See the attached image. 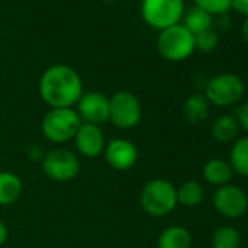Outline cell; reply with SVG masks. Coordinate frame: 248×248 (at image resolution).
Listing matches in <instances>:
<instances>
[{"instance_id": "12", "label": "cell", "mask_w": 248, "mask_h": 248, "mask_svg": "<svg viewBox=\"0 0 248 248\" xmlns=\"http://www.w3.org/2000/svg\"><path fill=\"white\" fill-rule=\"evenodd\" d=\"M73 142H75L78 155L88 158V159L101 156L107 145V139L101 126L89 124V123L80 124V127L78 129L73 138Z\"/></svg>"}, {"instance_id": "1", "label": "cell", "mask_w": 248, "mask_h": 248, "mask_svg": "<svg viewBox=\"0 0 248 248\" xmlns=\"http://www.w3.org/2000/svg\"><path fill=\"white\" fill-rule=\"evenodd\" d=\"M38 92L50 108H73L85 91L82 78L73 67L53 64L43 72Z\"/></svg>"}, {"instance_id": "11", "label": "cell", "mask_w": 248, "mask_h": 248, "mask_svg": "<svg viewBox=\"0 0 248 248\" xmlns=\"http://www.w3.org/2000/svg\"><path fill=\"white\" fill-rule=\"evenodd\" d=\"M75 107L82 123L96 124V126L108 123L109 96L99 91L83 92Z\"/></svg>"}, {"instance_id": "3", "label": "cell", "mask_w": 248, "mask_h": 248, "mask_svg": "<svg viewBox=\"0 0 248 248\" xmlns=\"http://www.w3.org/2000/svg\"><path fill=\"white\" fill-rule=\"evenodd\" d=\"M80 124L75 108H50L41 120V132L48 142L60 146L73 140Z\"/></svg>"}, {"instance_id": "22", "label": "cell", "mask_w": 248, "mask_h": 248, "mask_svg": "<svg viewBox=\"0 0 248 248\" xmlns=\"http://www.w3.org/2000/svg\"><path fill=\"white\" fill-rule=\"evenodd\" d=\"M194 6L207 12L210 16L228 15L232 8V0H193Z\"/></svg>"}, {"instance_id": "21", "label": "cell", "mask_w": 248, "mask_h": 248, "mask_svg": "<svg viewBox=\"0 0 248 248\" xmlns=\"http://www.w3.org/2000/svg\"><path fill=\"white\" fill-rule=\"evenodd\" d=\"M241 235L232 226H220L212 235V248H239Z\"/></svg>"}, {"instance_id": "8", "label": "cell", "mask_w": 248, "mask_h": 248, "mask_svg": "<svg viewBox=\"0 0 248 248\" xmlns=\"http://www.w3.org/2000/svg\"><path fill=\"white\" fill-rule=\"evenodd\" d=\"M245 93L242 79L235 73H220L210 79L204 86V96L210 105L231 107L238 104Z\"/></svg>"}, {"instance_id": "18", "label": "cell", "mask_w": 248, "mask_h": 248, "mask_svg": "<svg viewBox=\"0 0 248 248\" xmlns=\"http://www.w3.org/2000/svg\"><path fill=\"white\" fill-rule=\"evenodd\" d=\"M180 24L186 30H188L193 35H197L213 27V16H210L207 12L202 11L197 6H191L184 11V15Z\"/></svg>"}, {"instance_id": "27", "label": "cell", "mask_w": 248, "mask_h": 248, "mask_svg": "<svg viewBox=\"0 0 248 248\" xmlns=\"http://www.w3.org/2000/svg\"><path fill=\"white\" fill-rule=\"evenodd\" d=\"M241 35L248 43V18H245L244 22H242V25H241Z\"/></svg>"}, {"instance_id": "19", "label": "cell", "mask_w": 248, "mask_h": 248, "mask_svg": "<svg viewBox=\"0 0 248 248\" xmlns=\"http://www.w3.org/2000/svg\"><path fill=\"white\" fill-rule=\"evenodd\" d=\"M228 162L232 167L233 174L248 178V136L238 138L232 143Z\"/></svg>"}, {"instance_id": "16", "label": "cell", "mask_w": 248, "mask_h": 248, "mask_svg": "<svg viewBox=\"0 0 248 248\" xmlns=\"http://www.w3.org/2000/svg\"><path fill=\"white\" fill-rule=\"evenodd\" d=\"M191 233L181 225H171L161 231L158 248H191Z\"/></svg>"}, {"instance_id": "25", "label": "cell", "mask_w": 248, "mask_h": 248, "mask_svg": "<svg viewBox=\"0 0 248 248\" xmlns=\"http://www.w3.org/2000/svg\"><path fill=\"white\" fill-rule=\"evenodd\" d=\"M231 11H235L238 15L248 18V0H232Z\"/></svg>"}, {"instance_id": "17", "label": "cell", "mask_w": 248, "mask_h": 248, "mask_svg": "<svg viewBox=\"0 0 248 248\" xmlns=\"http://www.w3.org/2000/svg\"><path fill=\"white\" fill-rule=\"evenodd\" d=\"M209 111L210 104L206 99L204 93L200 92L190 95L183 104V115L191 124H200L206 121V118L209 117Z\"/></svg>"}, {"instance_id": "2", "label": "cell", "mask_w": 248, "mask_h": 248, "mask_svg": "<svg viewBox=\"0 0 248 248\" xmlns=\"http://www.w3.org/2000/svg\"><path fill=\"white\" fill-rule=\"evenodd\" d=\"M143 212L152 217L168 216L177 207V187L165 178H152L140 190Z\"/></svg>"}, {"instance_id": "26", "label": "cell", "mask_w": 248, "mask_h": 248, "mask_svg": "<svg viewBox=\"0 0 248 248\" xmlns=\"http://www.w3.org/2000/svg\"><path fill=\"white\" fill-rule=\"evenodd\" d=\"M8 238H9V229L6 226V223L0 219V247H3L6 244Z\"/></svg>"}, {"instance_id": "20", "label": "cell", "mask_w": 248, "mask_h": 248, "mask_svg": "<svg viewBox=\"0 0 248 248\" xmlns=\"http://www.w3.org/2000/svg\"><path fill=\"white\" fill-rule=\"evenodd\" d=\"M204 200V188L199 181L188 180L177 187V202L186 207H196Z\"/></svg>"}, {"instance_id": "24", "label": "cell", "mask_w": 248, "mask_h": 248, "mask_svg": "<svg viewBox=\"0 0 248 248\" xmlns=\"http://www.w3.org/2000/svg\"><path fill=\"white\" fill-rule=\"evenodd\" d=\"M236 121L239 124V129H242L248 135V101L242 102L236 111Z\"/></svg>"}, {"instance_id": "10", "label": "cell", "mask_w": 248, "mask_h": 248, "mask_svg": "<svg viewBox=\"0 0 248 248\" xmlns=\"http://www.w3.org/2000/svg\"><path fill=\"white\" fill-rule=\"evenodd\" d=\"M102 156L109 168L115 171H129L136 165L139 151L132 140L126 138H114L107 142Z\"/></svg>"}, {"instance_id": "4", "label": "cell", "mask_w": 248, "mask_h": 248, "mask_svg": "<svg viewBox=\"0 0 248 248\" xmlns=\"http://www.w3.org/2000/svg\"><path fill=\"white\" fill-rule=\"evenodd\" d=\"M156 48L161 57L168 62H184L196 51L194 35L181 24L172 25L159 31L156 38Z\"/></svg>"}, {"instance_id": "28", "label": "cell", "mask_w": 248, "mask_h": 248, "mask_svg": "<svg viewBox=\"0 0 248 248\" xmlns=\"http://www.w3.org/2000/svg\"><path fill=\"white\" fill-rule=\"evenodd\" d=\"M104 2H117V0H104Z\"/></svg>"}, {"instance_id": "14", "label": "cell", "mask_w": 248, "mask_h": 248, "mask_svg": "<svg viewBox=\"0 0 248 248\" xmlns=\"http://www.w3.org/2000/svg\"><path fill=\"white\" fill-rule=\"evenodd\" d=\"M24 191L21 177L12 171H0V206H11L19 200Z\"/></svg>"}, {"instance_id": "23", "label": "cell", "mask_w": 248, "mask_h": 248, "mask_svg": "<svg viewBox=\"0 0 248 248\" xmlns=\"http://www.w3.org/2000/svg\"><path fill=\"white\" fill-rule=\"evenodd\" d=\"M194 44H196V50L202 53H212L219 44V35L213 28H210L207 31L194 35Z\"/></svg>"}, {"instance_id": "29", "label": "cell", "mask_w": 248, "mask_h": 248, "mask_svg": "<svg viewBox=\"0 0 248 248\" xmlns=\"http://www.w3.org/2000/svg\"><path fill=\"white\" fill-rule=\"evenodd\" d=\"M0 2H2V0H0Z\"/></svg>"}, {"instance_id": "9", "label": "cell", "mask_w": 248, "mask_h": 248, "mask_svg": "<svg viewBox=\"0 0 248 248\" xmlns=\"http://www.w3.org/2000/svg\"><path fill=\"white\" fill-rule=\"evenodd\" d=\"M213 206L219 215L228 219H236L247 212L248 196L238 186L226 184L216 188L213 194Z\"/></svg>"}, {"instance_id": "15", "label": "cell", "mask_w": 248, "mask_h": 248, "mask_svg": "<svg viewBox=\"0 0 248 248\" xmlns=\"http://www.w3.org/2000/svg\"><path fill=\"white\" fill-rule=\"evenodd\" d=\"M238 132H239V124L236 121V118L231 114H222L219 115L210 127V133L212 138L222 145H228V143H233L238 138Z\"/></svg>"}, {"instance_id": "7", "label": "cell", "mask_w": 248, "mask_h": 248, "mask_svg": "<svg viewBox=\"0 0 248 248\" xmlns=\"http://www.w3.org/2000/svg\"><path fill=\"white\" fill-rule=\"evenodd\" d=\"M184 11V0H142L140 3L142 19L156 31L180 24Z\"/></svg>"}, {"instance_id": "6", "label": "cell", "mask_w": 248, "mask_h": 248, "mask_svg": "<svg viewBox=\"0 0 248 248\" xmlns=\"http://www.w3.org/2000/svg\"><path fill=\"white\" fill-rule=\"evenodd\" d=\"M80 158L76 152L57 146L44 154L41 159L43 174L56 183H69L80 172Z\"/></svg>"}, {"instance_id": "13", "label": "cell", "mask_w": 248, "mask_h": 248, "mask_svg": "<svg viewBox=\"0 0 248 248\" xmlns=\"http://www.w3.org/2000/svg\"><path fill=\"white\" fill-rule=\"evenodd\" d=\"M202 174H203L204 181L215 187H222V186L231 184V181L233 178L232 167L229 165L228 161L220 159V158L209 159L203 165Z\"/></svg>"}, {"instance_id": "5", "label": "cell", "mask_w": 248, "mask_h": 248, "mask_svg": "<svg viewBox=\"0 0 248 248\" xmlns=\"http://www.w3.org/2000/svg\"><path fill=\"white\" fill-rule=\"evenodd\" d=\"M143 115L139 98L130 91H118L109 96L108 123L118 130L135 129Z\"/></svg>"}]
</instances>
